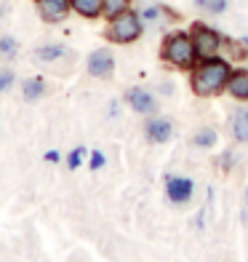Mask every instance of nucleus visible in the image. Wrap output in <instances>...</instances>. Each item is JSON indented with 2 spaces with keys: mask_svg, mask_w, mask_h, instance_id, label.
Here are the masks:
<instances>
[{
  "mask_svg": "<svg viewBox=\"0 0 248 262\" xmlns=\"http://www.w3.org/2000/svg\"><path fill=\"white\" fill-rule=\"evenodd\" d=\"M14 80H16V73L11 67H3L0 70V94H6L11 86H14Z\"/></svg>",
  "mask_w": 248,
  "mask_h": 262,
  "instance_id": "nucleus-19",
  "label": "nucleus"
},
{
  "mask_svg": "<svg viewBox=\"0 0 248 262\" xmlns=\"http://www.w3.org/2000/svg\"><path fill=\"white\" fill-rule=\"evenodd\" d=\"M192 43H195L197 59H211V56H219V49H221L224 40H221V35L216 30H211L206 25H195Z\"/></svg>",
  "mask_w": 248,
  "mask_h": 262,
  "instance_id": "nucleus-4",
  "label": "nucleus"
},
{
  "mask_svg": "<svg viewBox=\"0 0 248 262\" xmlns=\"http://www.w3.org/2000/svg\"><path fill=\"white\" fill-rule=\"evenodd\" d=\"M35 8H38V14L43 21H48V25H59V21H64L67 14L72 8H69V0H35Z\"/></svg>",
  "mask_w": 248,
  "mask_h": 262,
  "instance_id": "nucleus-7",
  "label": "nucleus"
},
{
  "mask_svg": "<svg viewBox=\"0 0 248 262\" xmlns=\"http://www.w3.org/2000/svg\"><path fill=\"white\" fill-rule=\"evenodd\" d=\"M195 6H200L208 14H221L227 8V0H195Z\"/></svg>",
  "mask_w": 248,
  "mask_h": 262,
  "instance_id": "nucleus-18",
  "label": "nucleus"
},
{
  "mask_svg": "<svg viewBox=\"0 0 248 262\" xmlns=\"http://www.w3.org/2000/svg\"><path fill=\"white\" fill-rule=\"evenodd\" d=\"M160 56L176 70H192L197 64V51L192 43V35L187 32H171L163 40V51Z\"/></svg>",
  "mask_w": 248,
  "mask_h": 262,
  "instance_id": "nucleus-2",
  "label": "nucleus"
},
{
  "mask_svg": "<svg viewBox=\"0 0 248 262\" xmlns=\"http://www.w3.org/2000/svg\"><path fill=\"white\" fill-rule=\"evenodd\" d=\"M232 134L238 142H248V110H238L232 118Z\"/></svg>",
  "mask_w": 248,
  "mask_h": 262,
  "instance_id": "nucleus-14",
  "label": "nucleus"
},
{
  "mask_svg": "<svg viewBox=\"0 0 248 262\" xmlns=\"http://www.w3.org/2000/svg\"><path fill=\"white\" fill-rule=\"evenodd\" d=\"M192 190H195V185L187 177H171L168 185H165V193H168V198L173 204H187L192 198Z\"/></svg>",
  "mask_w": 248,
  "mask_h": 262,
  "instance_id": "nucleus-8",
  "label": "nucleus"
},
{
  "mask_svg": "<svg viewBox=\"0 0 248 262\" xmlns=\"http://www.w3.org/2000/svg\"><path fill=\"white\" fill-rule=\"evenodd\" d=\"M86 70L93 78H110L115 73V56L110 49H96L86 59Z\"/></svg>",
  "mask_w": 248,
  "mask_h": 262,
  "instance_id": "nucleus-5",
  "label": "nucleus"
},
{
  "mask_svg": "<svg viewBox=\"0 0 248 262\" xmlns=\"http://www.w3.org/2000/svg\"><path fill=\"white\" fill-rule=\"evenodd\" d=\"M227 91L235 99H248V70H232L227 80Z\"/></svg>",
  "mask_w": 248,
  "mask_h": 262,
  "instance_id": "nucleus-10",
  "label": "nucleus"
},
{
  "mask_svg": "<svg viewBox=\"0 0 248 262\" xmlns=\"http://www.w3.org/2000/svg\"><path fill=\"white\" fill-rule=\"evenodd\" d=\"M45 91H48V86H45L43 78H27L24 83H21V97H24V102H38V99H43Z\"/></svg>",
  "mask_w": 248,
  "mask_h": 262,
  "instance_id": "nucleus-12",
  "label": "nucleus"
},
{
  "mask_svg": "<svg viewBox=\"0 0 248 262\" xmlns=\"http://www.w3.org/2000/svg\"><path fill=\"white\" fill-rule=\"evenodd\" d=\"M216 139H219V137H216V131L206 126V128H200L197 134H195L192 145H195V147H214V145H216Z\"/></svg>",
  "mask_w": 248,
  "mask_h": 262,
  "instance_id": "nucleus-16",
  "label": "nucleus"
},
{
  "mask_svg": "<svg viewBox=\"0 0 248 262\" xmlns=\"http://www.w3.org/2000/svg\"><path fill=\"white\" fill-rule=\"evenodd\" d=\"M131 8V0H102V16L107 19H115L117 14Z\"/></svg>",
  "mask_w": 248,
  "mask_h": 262,
  "instance_id": "nucleus-15",
  "label": "nucleus"
},
{
  "mask_svg": "<svg viewBox=\"0 0 248 262\" xmlns=\"http://www.w3.org/2000/svg\"><path fill=\"white\" fill-rule=\"evenodd\" d=\"M144 134L150 142H155V145H163V142H168L171 134H173V126L168 118H152V121H147L144 126Z\"/></svg>",
  "mask_w": 248,
  "mask_h": 262,
  "instance_id": "nucleus-9",
  "label": "nucleus"
},
{
  "mask_svg": "<svg viewBox=\"0 0 248 262\" xmlns=\"http://www.w3.org/2000/svg\"><path fill=\"white\" fill-rule=\"evenodd\" d=\"M230 62L227 59H219V56H211L203 59L197 67H192V89L197 97H214V94L227 89V80H230Z\"/></svg>",
  "mask_w": 248,
  "mask_h": 262,
  "instance_id": "nucleus-1",
  "label": "nucleus"
},
{
  "mask_svg": "<svg viewBox=\"0 0 248 262\" xmlns=\"http://www.w3.org/2000/svg\"><path fill=\"white\" fill-rule=\"evenodd\" d=\"M16 51H19L16 38H14V35H3V38H0V56H3V59H14Z\"/></svg>",
  "mask_w": 248,
  "mask_h": 262,
  "instance_id": "nucleus-17",
  "label": "nucleus"
},
{
  "mask_svg": "<svg viewBox=\"0 0 248 262\" xmlns=\"http://www.w3.org/2000/svg\"><path fill=\"white\" fill-rule=\"evenodd\" d=\"M126 102H128V107H131L134 113H139V115H152V113L158 110V99L152 97V91L141 89V86L128 89V91H126Z\"/></svg>",
  "mask_w": 248,
  "mask_h": 262,
  "instance_id": "nucleus-6",
  "label": "nucleus"
},
{
  "mask_svg": "<svg viewBox=\"0 0 248 262\" xmlns=\"http://www.w3.org/2000/svg\"><path fill=\"white\" fill-rule=\"evenodd\" d=\"M69 8L83 19H99L102 16V0H69Z\"/></svg>",
  "mask_w": 248,
  "mask_h": 262,
  "instance_id": "nucleus-11",
  "label": "nucleus"
},
{
  "mask_svg": "<svg viewBox=\"0 0 248 262\" xmlns=\"http://www.w3.org/2000/svg\"><path fill=\"white\" fill-rule=\"evenodd\" d=\"M6 11H8V6H3V3H0V19L6 16Z\"/></svg>",
  "mask_w": 248,
  "mask_h": 262,
  "instance_id": "nucleus-21",
  "label": "nucleus"
},
{
  "mask_svg": "<svg viewBox=\"0 0 248 262\" xmlns=\"http://www.w3.org/2000/svg\"><path fill=\"white\" fill-rule=\"evenodd\" d=\"M141 32H144V21H141L139 16V11H123V14H117L115 19H110V25H107V40L112 43H134L141 38Z\"/></svg>",
  "mask_w": 248,
  "mask_h": 262,
  "instance_id": "nucleus-3",
  "label": "nucleus"
},
{
  "mask_svg": "<svg viewBox=\"0 0 248 262\" xmlns=\"http://www.w3.org/2000/svg\"><path fill=\"white\" fill-rule=\"evenodd\" d=\"M67 54V49L62 43H45L40 49H35V59L38 62H56V59H62Z\"/></svg>",
  "mask_w": 248,
  "mask_h": 262,
  "instance_id": "nucleus-13",
  "label": "nucleus"
},
{
  "mask_svg": "<svg viewBox=\"0 0 248 262\" xmlns=\"http://www.w3.org/2000/svg\"><path fill=\"white\" fill-rule=\"evenodd\" d=\"M139 16H141V21H158L160 19V8L158 6H144L139 11Z\"/></svg>",
  "mask_w": 248,
  "mask_h": 262,
  "instance_id": "nucleus-20",
  "label": "nucleus"
}]
</instances>
